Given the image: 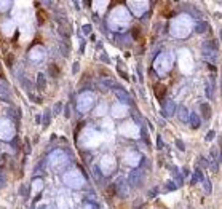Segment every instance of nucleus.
Here are the masks:
<instances>
[{"label":"nucleus","mask_w":222,"mask_h":209,"mask_svg":"<svg viewBox=\"0 0 222 209\" xmlns=\"http://www.w3.org/2000/svg\"><path fill=\"white\" fill-rule=\"evenodd\" d=\"M38 23L40 24H43L45 23V21H46V18H48V15H46V13H45V10L43 8H40V6H38Z\"/></svg>","instance_id":"2"},{"label":"nucleus","mask_w":222,"mask_h":209,"mask_svg":"<svg viewBox=\"0 0 222 209\" xmlns=\"http://www.w3.org/2000/svg\"><path fill=\"white\" fill-rule=\"evenodd\" d=\"M165 93H166V85H157L155 86V94H157L158 99H162L165 96Z\"/></svg>","instance_id":"1"},{"label":"nucleus","mask_w":222,"mask_h":209,"mask_svg":"<svg viewBox=\"0 0 222 209\" xmlns=\"http://www.w3.org/2000/svg\"><path fill=\"white\" fill-rule=\"evenodd\" d=\"M133 34H134V38H136V40L139 38V27H134V29H133Z\"/></svg>","instance_id":"3"}]
</instances>
